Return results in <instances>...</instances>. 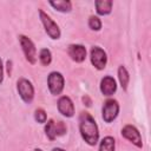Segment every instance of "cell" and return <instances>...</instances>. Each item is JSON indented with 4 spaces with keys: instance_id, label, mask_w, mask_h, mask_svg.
<instances>
[{
    "instance_id": "8992f818",
    "label": "cell",
    "mask_w": 151,
    "mask_h": 151,
    "mask_svg": "<svg viewBox=\"0 0 151 151\" xmlns=\"http://www.w3.org/2000/svg\"><path fill=\"white\" fill-rule=\"evenodd\" d=\"M119 113V104L116 99H107L103 105V119L105 123L113 122Z\"/></svg>"
},
{
    "instance_id": "cb8c5ba5",
    "label": "cell",
    "mask_w": 151,
    "mask_h": 151,
    "mask_svg": "<svg viewBox=\"0 0 151 151\" xmlns=\"http://www.w3.org/2000/svg\"><path fill=\"white\" fill-rule=\"evenodd\" d=\"M52 151H65L64 149H60V147H54Z\"/></svg>"
},
{
    "instance_id": "7a4b0ae2",
    "label": "cell",
    "mask_w": 151,
    "mask_h": 151,
    "mask_svg": "<svg viewBox=\"0 0 151 151\" xmlns=\"http://www.w3.org/2000/svg\"><path fill=\"white\" fill-rule=\"evenodd\" d=\"M19 42L21 45V48H22V52L25 54L26 60L29 64L34 65L37 63V48H35L33 41L28 37H26L24 34H20L19 35Z\"/></svg>"
},
{
    "instance_id": "6da1fadb",
    "label": "cell",
    "mask_w": 151,
    "mask_h": 151,
    "mask_svg": "<svg viewBox=\"0 0 151 151\" xmlns=\"http://www.w3.org/2000/svg\"><path fill=\"white\" fill-rule=\"evenodd\" d=\"M79 130L83 139L88 145H96L99 139V131L94 118L88 112H81L79 116Z\"/></svg>"
},
{
    "instance_id": "ac0fdd59",
    "label": "cell",
    "mask_w": 151,
    "mask_h": 151,
    "mask_svg": "<svg viewBox=\"0 0 151 151\" xmlns=\"http://www.w3.org/2000/svg\"><path fill=\"white\" fill-rule=\"evenodd\" d=\"M88 26H90V28L93 29V31H99V29L101 28V21H100V19H99L98 17L92 15V17H90V19H88Z\"/></svg>"
},
{
    "instance_id": "7402d4cb",
    "label": "cell",
    "mask_w": 151,
    "mask_h": 151,
    "mask_svg": "<svg viewBox=\"0 0 151 151\" xmlns=\"http://www.w3.org/2000/svg\"><path fill=\"white\" fill-rule=\"evenodd\" d=\"M7 73H8V76H11V73H12V61L11 60L7 61Z\"/></svg>"
},
{
    "instance_id": "30bf717a",
    "label": "cell",
    "mask_w": 151,
    "mask_h": 151,
    "mask_svg": "<svg viewBox=\"0 0 151 151\" xmlns=\"http://www.w3.org/2000/svg\"><path fill=\"white\" fill-rule=\"evenodd\" d=\"M67 53L76 63H83L86 58V48L80 44H72L67 48Z\"/></svg>"
},
{
    "instance_id": "d4e9b609",
    "label": "cell",
    "mask_w": 151,
    "mask_h": 151,
    "mask_svg": "<svg viewBox=\"0 0 151 151\" xmlns=\"http://www.w3.org/2000/svg\"><path fill=\"white\" fill-rule=\"evenodd\" d=\"M34 151H42V150H41V149H38V147H37V149H34Z\"/></svg>"
},
{
    "instance_id": "603a6c76",
    "label": "cell",
    "mask_w": 151,
    "mask_h": 151,
    "mask_svg": "<svg viewBox=\"0 0 151 151\" xmlns=\"http://www.w3.org/2000/svg\"><path fill=\"white\" fill-rule=\"evenodd\" d=\"M83 101H84V103L86 101V106H90V105H91V99H90L87 96H85V97L83 98Z\"/></svg>"
},
{
    "instance_id": "2e32d148",
    "label": "cell",
    "mask_w": 151,
    "mask_h": 151,
    "mask_svg": "<svg viewBox=\"0 0 151 151\" xmlns=\"http://www.w3.org/2000/svg\"><path fill=\"white\" fill-rule=\"evenodd\" d=\"M45 133L50 140H54L57 138V127H55V122L53 119L47 120L45 125Z\"/></svg>"
},
{
    "instance_id": "9a60e30c",
    "label": "cell",
    "mask_w": 151,
    "mask_h": 151,
    "mask_svg": "<svg viewBox=\"0 0 151 151\" xmlns=\"http://www.w3.org/2000/svg\"><path fill=\"white\" fill-rule=\"evenodd\" d=\"M118 78H119V83L122 85V87L126 91L127 90V85H129V80H130V76L127 70L125 68V66H119L118 68Z\"/></svg>"
},
{
    "instance_id": "52a82bcc",
    "label": "cell",
    "mask_w": 151,
    "mask_h": 151,
    "mask_svg": "<svg viewBox=\"0 0 151 151\" xmlns=\"http://www.w3.org/2000/svg\"><path fill=\"white\" fill-rule=\"evenodd\" d=\"M91 63L97 70H104L107 63V57L106 53L103 48L99 46H93L91 48Z\"/></svg>"
},
{
    "instance_id": "9c48e42d",
    "label": "cell",
    "mask_w": 151,
    "mask_h": 151,
    "mask_svg": "<svg viewBox=\"0 0 151 151\" xmlns=\"http://www.w3.org/2000/svg\"><path fill=\"white\" fill-rule=\"evenodd\" d=\"M58 111L64 117H67V118L73 117V114H74V105H73V101L71 100L70 97L63 96V97L59 98V100H58Z\"/></svg>"
},
{
    "instance_id": "44dd1931",
    "label": "cell",
    "mask_w": 151,
    "mask_h": 151,
    "mask_svg": "<svg viewBox=\"0 0 151 151\" xmlns=\"http://www.w3.org/2000/svg\"><path fill=\"white\" fill-rule=\"evenodd\" d=\"M4 80V65H2V60L0 58V84Z\"/></svg>"
},
{
    "instance_id": "5bb4252c",
    "label": "cell",
    "mask_w": 151,
    "mask_h": 151,
    "mask_svg": "<svg viewBox=\"0 0 151 151\" xmlns=\"http://www.w3.org/2000/svg\"><path fill=\"white\" fill-rule=\"evenodd\" d=\"M116 149V140L113 137L107 136L104 137L99 145V151H114Z\"/></svg>"
},
{
    "instance_id": "3957f363",
    "label": "cell",
    "mask_w": 151,
    "mask_h": 151,
    "mask_svg": "<svg viewBox=\"0 0 151 151\" xmlns=\"http://www.w3.org/2000/svg\"><path fill=\"white\" fill-rule=\"evenodd\" d=\"M17 88L21 99L26 104H31L34 98V87L32 83L26 78H20L17 83Z\"/></svg>"
},
{
    "instance_id": "ffe728a7",
    "label": "cell",
    "mask_w": 151,
    "mask_h": 151,
    "mask_svg": "<svg viewBox=\"0 0 151 151\" xmlns=\"http://www.w3.org/2000/svg\"><path fill=\"white\" fill-rule=\"evenodd\" d=\"M55 127H57V136H63L66 132V126L63 122L55 123Z\"/></svg>"
},
{
    "instance_id": "277c9868",
    "label": "cell",
    "mask_w": 151,
    "mask_h": 151,
    "mask_svg": "<svg viewBox=\"0 0 151 151\" xmlns=\"http://www.w3.org/2000/svg\"><path fill=\"white\" fill-rule=\"evenodd\" d=\"M39 17H40V20L45 27V31L46 33L48 34L50 38L52 39H59L60 38V28L59 26L51 19V17L48 14H46L42 9H39Z\"/></svg>"
},
{
    "instance_id": "d6986e66",
    "label": "cell",
    "mask_w": 151,
    "mask_h": 151,
    "mask_svg": "<svg viewBox=\"0 0 151 151\" xmlns=\"http://www.w3.org/2000/svg\"><path fill=\"white\" fill-rule=\"evenodd\" d=\"M34 119H35L38 123H40V124L46 123L47 116H46L45 110H44V109H37L35 112H34Z\"/></svg>"
},
{
    "instance_id": "4fadbf2b",
    "label": "cell",
    "mask_w": 151,
    "mask_h": 151,
    "mask_svg": "<svg viewBox=\"0 0 151 151\" xmlns=\"http://www.w3.org/2000/svg\"><path fill=\"white\" fill-rule=\"evenodd\" d=\"M54 9L63 12V13H67L71 12L72 9V2L68 0H57V1H50L48 2Z\"/></svg>"
},
{
    "instance_id": "8fae6325",
    "label": "cell",
    "mask_w": 151,
    "mask_h": 151,
    "mask_svg": "<svg viewBox=\"0 0 151 151\" xmlns=\"http://www.w3.org/2000/svg\"><path fill=\"white\" fill-rule=\"evenodd\" d=\"M100 91L104 96H112L116 91H117V84L116 80L113 79V77L111 76H106L101 79L100 81Z\"/></svg>"
},
{
    "instance_id": "7c38bea8",
    "label": "cell",
    "mask_w": 151,
    "mask_h": 151,
    "mask_svg": "<svg viewBox=\"0 0 151 151\" xmlns=\"http://www.w3.org/2000/svg\"><path fill=\"white\" fill-rule=\"evenodd\" d=\"M112 0H97L96 1V11L99 15H107L112 11Z\"/></svg>"
},
{
    "instance_id": "5b68a950",
    "label": "cell",
    "mask_w": 151,
    "mask_h": 151,
    "mask_svg": "<svg viewBox=\"0 0 151 151\" xmlns=\"http://www.w3.org/2000/svg\"><path fill=\"white\" fill-rule=\"evenodd\" d=\"M64 84H65V80H64V77L60 72H51L47 77V85H48V90L54 96H58L63 92L64 90Z\"/></svg>"
},
{
    "instance_id": "e0dca14e",
    "label": "cell",
    "mask_w": 151,
    "mask_h": 151,
    "mask_svg": "<svg viewBox=\"0 0 151 151\" xmlns=\"http://www.w3.org/2000/svg\"><path fill=\"white\" fill-rule=\"evenodd\" d=\"M39 60H40V63H41L44 66L50 65L51 61H52L51 51H50L48 48H42V50H40V52H39Z\"/></svg>"
},
{
    "instance_id": "ba28073f",
    "label": "cell",
    "mask_w": 151,
    "mask_h": 151,
    "mask_svg": "<svg viewBox=\"0 0 151 151\" xmlns=\"http://www.w3.org/2000/svg\"><path fill=\"white\" fill-rule=\"evenodd\" d=\"M122 136L124 138H126L127 140H130L132 144H134L137 147L143 146L142 136H140L139 131L137 130V127H134L133 125H125L122 129Z\"/></svg>"
}]
</instances>
